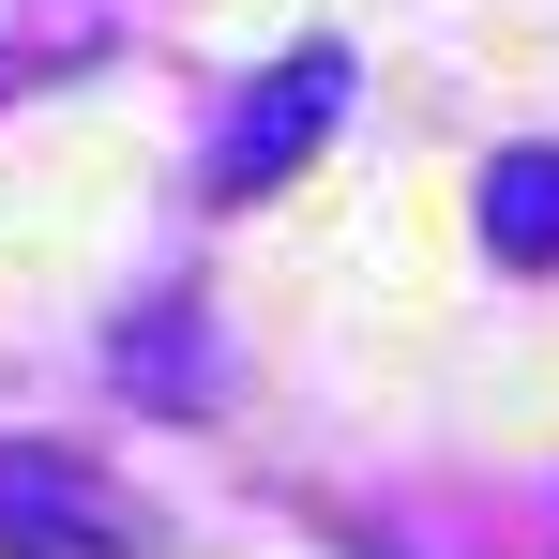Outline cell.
Masks as SVG:
<instances>
[{
	"mask_svg": "<svg viewBox=\"0 0 559 559\" xmlns=\"http://www.w3.org/2000/svg\"><path fill=\"white\" fill-rule=\"evenodd\" d=\"M0 559H136V530L76 454H0Z\"/></svg>",
	"mask_w": 559,
	"mask_h": 559,
	"instance_id": "7a4b0ae2",
	"label": "cell"
},
{
	"mask_svg": "<svg viewBox=\"0 0 559 559\" xmlns=\"http://www.w3.org/2000/svg\"><path fill=\"white\" fill-rule=\"evenodd\" d=\"M121 378H152V393H167V408H197V333H182V302H167V318H152V333H136V318H121Z\"/></svg>",
	"mask_w": 559,
	"mask_h": 559,
	"instance_id": "277c9868",
	"label": "cell"
},
{
	"mask_svg": "<svg viewBox=\"0 0 559 559\" xmlns=\"http://www.w3.org/2000/svg\"><path fill=\"white\" fill-rule=\"evenodd\" d=\"M333 106H348V46H287L273 76L242 92V121L212 136V197H258V182H287L318 136H333Z\"/></svg>",
	"mask_w": 559,
	"mask_h": 559,
	"instance_id": "6da1fadb",
	"label": "cell"
},
{
	"mask_svg": "<svg viewBox=\"0 0 559 559\" xmlns=\"http://www.w3.org/2000/svg\"><path fill=\"white\" fill-rule=\"evenodd\" d=\"M484 242L514 273H559V152H499L484 167Z\"/></svg>",
	"mask_w": 559,
	"mask_h": 559,
	"instance_id": "3957f363",
	"label": "cell"
}]
</instances>
